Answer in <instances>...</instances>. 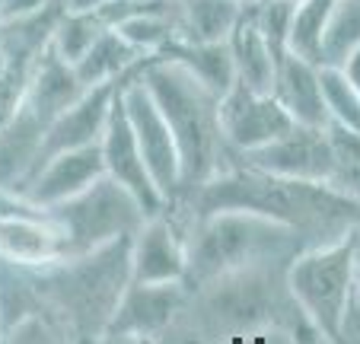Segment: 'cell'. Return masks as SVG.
Listing matches in <instances>:
<instances>
[{"label": "cell", "instance_id": "6da1fadb", "mask_svg": "<svg viewBox=\"0 0 360 344\" xmlns=\"http://www.w3.org/2000/svg\"><path fill=\"white\" fill-rule=\"evenodd\" d=\"M176 204L191 217L211 210H252L290 227L306 246L341 239L360 223V201L335 185L271 176L239 160H230Z\"/></svg>", "mask_w": 360, "mask_h": 344}, {"label": "cell", "instance_id": "7a4b0ae2", "mask_svg": "<svg viewBox=\"0 0 360 344\" xmlns=\"http://www.w3.org/2000/svg\"><path fill=\"white\" fill-rule=\"evenodd\" d=\"M137 80L153 96L176 137L182 156V195H188L230 163L220 131V96L166 58H147L137 68Z\"/></svg>", "mask_w": 360, "mask_h": 344}, {"label": "cell", "instance_id": "3957f363", "mask_svg": "<svg viewBox=\"0 0 360 344\" xmlns=\"http://www.w3.org/2000/svg\"><path fill=\"white\" fill-rule=\"evenodd\" d=\"M185 210V208H182ZM188 214V210H185ZM300 249L303 236L271 217L252 210H211L188 214V274L185 284L201 287L220 274L245 268H287Z\"/></svg>", "mask_w": 360, "mask_h": 344}, {"label": "cell", "instance_id": "277c9868", "mask_svg": "<svg viewBox=\"0 0 360 344\" xmlns=\"http://www.w3.org/2000/svg\"><path fill=\"white\" fill-rule=\"evenodd\" d=\"M128 243L131 236L102 246L96 252H86V255L51 265V271L58 274L48 284L51 300L61 303L70 331H86L93 338H102V329L115 312L118 300L131 281Z\"/></svg>", "mask_w": 360, "mask_h": 344}, {"label": "cell", "instance_id": "5b68a950", "mask_svg": "<svg viewBox=\"0 0 360 344\" xmlns=\"http://www.w3.org/2000/svg\"><path fill=\"white\" fill-rule=\"evenodd\" d=\"M284 281L290 300L316 325L322 341H341V325L354 300V233L300 249Z\"/></svg>", "mask_w": 360, "mask_h": 344}, {"label": "cell", "instance_id": "8992f818", "mask_svg": "<svg viewBox=\"0 0 360 344\" xmlns=\"http://www.w3.org/2000/svg\"><path fill=\"white\" fill-rule=\"evenodd\" d=\"M48 214L61 227L70 258L128 239L150 217L141 208V201L109 176H102L99 182H93L70 201L48 208Z\"/></svg>", "mask_w": 360, "mask_h": 344}, {"label": "cell", "instance_id": "52a82bcc", "mask_svg": "<svg viewBox=\"0 0 360 344\" xmlns=\"http://www.w3.org/2000/svg\"><path fill=\"white\" fill-rule=\"evenodd\" d=\"M188 303V284L128 281L115 312L102 329V341H157L176 331Z\"/></svg>", "mask_w": 360, "mask_h": 344}, {"label": "cell", "instance_id": "ba28073f", "mask_svg": "<svg viewBox=\"0 0 360 344\" xmlns=\"http://www.w3.org/2000/svg\"><path fill=\"white\" fill-rule=\"evenodd\" d=\"M118 96H122V108L128 115L137 147L147 160L150 176H153L157 189L163 191L166 204H176L182 198V156H179V144L172 137L169 125H166L163 112L157 108L147 87L137 80V74L122 83Z\"/></svg>", "mask_w": 360, "mask_h": 344}, {"label": "cell", "instance_id": "9c48e42d", "mask_svg": "<svg viewBox=\"0 0 360 344\" xmlns=\"http://www.w3.org/2000/svg\"><path fill=\"white\" fill-rule=\"evenodd\" d=\"M128 262L131 281L185 284V274H188V214L179 204H169L160 214H150L131 233Z\"/></svg>", "mask_w": 360, "mask_h": 344}, {"label": "cell", "instance_id": "30bf717a", "mask_svg": "<svg viewBox=\"0 0 360 344\" xmlns=\"http://www.w3.org/2000/svg\"><path fill=\"white\" fill-rule=\"evenodd\" d=\"M233 160L245 163V166H252V169H262V172H271V176L332 185L335 147H332L328 125L326 128L293 125V128H287L281 137L268 141L265 147H255V150H249V153L233 156Z\"/></svg>", "mask_w": 360, "mask_h": 344}, {"label": "cell", "instance_id": "8fae6325", "mask_svg": "<svg viewBox=\"0 0 360 344\" xmlns=\"http://www.w3.org/2000/svg\"><path fill=\"white\" fill-rule=\"evenodd\" d=\"M293 125L297 122L268 89H252L245 83H233L220 96V131H224L230 160L239 153H249L255 147H265L268 141L281 137Z\"/></svg>", "mask_w": 360, "mask_h": 344}, {"label": "cell", "instance_id": "7c38bea8", "mask_svg": "<svg viewBox=\"0 0 360 344\" xmlns=\"http://www.w3.org/2000/svg\"><path fill=\"white\" fill-rule=\"evenodd\" d=\"M99 150H102V163H105V176L115 179L118 185H124V189L141 201V208L147 210V214H160V210L169 208L163 191L157 189L153 176H150L147 160H143L141 147H137V141H134V131H131L128 115H124V108H122V96H118L115 106H112V115H109L105 131H102Z\"/></svg>", "mask_w": 360, "mask_h": 344}, {"label": "cell", "instance_id": "4fadbf2b", "mask_svg": "<svg viewBox=\"0 0 360 344\" xmlns=\"http://www.w3.org/2000/svg\"><path fill=\"white\" fill-rule=\"evenodd\" d=\"M105 176V163H102L99 144L89 147H74L51 153L48 160H41V166L35 169V176L29 179V185L22 189V201H29L32 208H55V204L70 201L74 195L86 191L93 182Z\"/></svg>", "mask_w": 360, "mask_h": 344}, {"label": "cell", "instance_id": "5bb4252c", "mask_svg": "<svg viewBox=\"0 0 360 344\" xmlns=\"http://www.w3.org/2000/svg\"><path fill=\"white\" fill-rule=\"evenodd\" d=\"M118 89H122V83H99V87L83 89L55 122L48 125L45 144H41V160H48L51 153H61V150L99 144L102 131L109 125L112 106L118 99Z\"/></svg>", "mask_w": 360, "mask_h": 344}, {"label": "cell", "instance_id": "9a60e30c", "mask_svg": "<svg viewBox=\"0 0 360 344\" xmlns=\"http://www.w3.org/2000/svg\"><path fill=\"white\" fill-rule=\"evenodd\" d=\"M48 125L22 102L0 122V191L4 195H22L29 179L41 163V144H45Z\"/></svg>", "mask_w": 360, "mask_h": 344}, {"label": "cell", "instance_id": "2e32d148", "mask_svg": "<svg viewBox=\"0 0 360 344\" xmlns=\"http://www.w3.org/2000/svg\"><path fill=\"white\" fill-rule=\"evenodd\" d=\"M271 93L297 125H313V128H326L328 125L326 89H322V64L306 61V58H300L293 51L281 54Z\"/></svg>", "mask_w": 360, "mask_h": 344}, {"label": "cell", "instance_id": "e0dca14e", "mask_svg": "<svg viewBox=\"0 0 360 344\" xmlns=\"http://www.w3.org/2000/svg\"><path fill=\"white\" fill-rule=\"evenodd\" d=\"M83 89L86 87H83L74 64L61 61L58 54L41 48L39 58L32 61V70H29L26 89H22V102H26L45 125H51Z\"/></svg>", "mask_w": 360, "mask_h": 344}, {"label": "cell", "instance_id": "ac0fdd59", "mask_svg": "<svg viewBox=\"0 0 360 344\" xmlns=\"http://www.w3.org/2000/svg\"><path fill=\"white\" fill-rule=\"evenodd\" d=\"M157 58H166V61L185 68L191 77H198L204 87H211L217 96H224L236 83L230 39L226 42H191V39H182V35H172Z\"/></svg>", "mask_w": 360, "mask_h": 344}, {"label": "cell", "instance_id": "d6986e66", "mask_svg": "<svg viewBox=\"0 0 360 344\" xmlns=\"http://www.w3.org/2000/svg\"><path fill=\"white\" fill-rule=\"evenodd\" d=\"M147 61L115 26H105L99 39L93 42L86 54L77 61L83 87H99V83H124L137 74V68Z\"/></svg>", "mask_w": 360, "mask_h": 344}, {"label": "cell", "instance_id": "ffe728a7", "mask_svg": "<svg viewBox=\"0 0 360 344\" xmlns=\"http://www.w3.org/2000/svg\"><path fill=\"white\" fill-rule=\"evenodd\" d=\"M230 54H233L236 83H245V87H252V89H268V93H271L274 70H278V54H274V48L268 45V39L262 35L259 23H255L249 7L239 16L236 29H233V35H230Z\"/></svg>", "mask_w": 360, "mask_h": 344}, {"label": "cell", "instance_id": "44dd1931", "mask_svg": "<svg viewBox=\"0 0 360 344\" xmlns=\"http://www.w3.org/2000/svg\"><path fill=\"white\" fill-rule=\"evenodd\" d=\"M176 35L191 42H226L245 7L239 0H176Z\"/></svg>", "mask_w": 360, "mask_h": 344}, {"label": "cell", "instance_id": "7402d4cb", "mask_svg": "<svg viewBox=\"0 0 360 344\" xmlns=\"http://www.w3.org/2000/svg\"><path fill=\"white\" fill-rule=\"evenodd\" d=\"M109 26L99 13H61L58 23L51 26V35H48V51L58 54L61 61L74 64L80 61L83 54L93 48V42L99 39V32Z\"/></svg>", "mask_w": 360, "mask_h": 344}, {"label": "cell", "instance_id": "603a6c76", "mask_svg": "<svg viewBox=\"0 0 360 344\" xmlns=\"http://www.w3.org/2000/svg\"><path fill=\"white\" fill-rule=\"evenodd\" d=\"M332 7H335V0H300L297 7H293L290 48L287 51L300 54L306 61L322 64V42H326Z\"/></svg>", "mask_w": 360, "mask_h": 344}, {"label": "cell", "instance_id": "cb8c5ba5", "mask_svg": "<svg viewBox=\"0 0 360 344\" xmlns=\"http://www.w3.org/2000/svg\"><path fill=\"white\" fill-rule=\"evenodd\" d=\"M322 89H326L328 125L360 134V89L338 68H322Z\"/></svg>", "mask_w": 360, "mask_h": 344}, {"label": "cell", "instance_id": "d4e9b609", "mask_svg": "<svg viewBox=\"0 0 360 344\" xmlns=\"http://www.w3.org/2000/svg\"><path fill=\"white\" fill-rule=\"evenodd\" d=\"M328 134H332L335 147L332 185L360 201V134H351V131L335 128V125H328Z\"/></svg>", "mask_w": 360, "mask_h": 344}, {"label": "cell", "instance_id": "484cf974", "mask_svg": "<svg viewBox=\"0 0 360 344\" xmlns=\"http://www.w3.org/2000/svg\"><path fill=\"white\" fill-rule=\"evenodd\" d=\"M293 7L297 4H287V0H259L252 10L255 23H259L262 35L268 39V45L274 48V54H287L290 48V23H293Z\"/></svg>", "mask_w": 360, "mask_h": 344}, {"label": "cell", "instance_id": "4316f807", "mask_svg": "<svg viewBox=\"0 0 360 344\" xmlns=\"http://www.w3.org/2000/svg\"><path fill=\"white\" fill-rule=\"evenodd\" d=\"M64 331L45 312H22L13 322L0 325V341H61Z\"/></svg>", "mask_w": 360, "mask_h": 344}, {"label": "cell", "instance_id": "83f0119b", "mask_svg": "<svg viewBox=\"0 0 360 344\" xmlns=\"http://www.w3.org/2000/svg\"><path fill=\"white\" fill-rule=\"evenodd\" d=\"M58 0H4V23L0 26H13V23H26L51 10Z\"/></svg>", "mask_w": 360, "mask_h": 344}, {"label": "cell", "instance_id": "f1b7e54d", "mask_svg": "<svg viewBox=\"0 0 360 344\" xmlns=\"http://www.w3.org/2000/svg\"><path fill=\"white\" fill-rule=\"evenodd\" d=\"M109 0H61L64 13H99Z\"/></svg>", "mask_w": 360, "mask_h": 344}, {"label": "cell", "instance_id": "f546056e", "mask_svg": "<svg viewBox=\"0 0 360 344\" xmlns=\"http://www.w3.org/2000/svg\"><path fill=\"white\" fill-rule=\"evenodd\" d=\"M338 70H341V74H345V77H347V80H351V83H354V87H357V89H360V48H354V51H351V54H347L345 61H341V64H338Z\"/></svg>", "mask_w": 360, "mask_h": 344}, {"label": "cell", "instance_id": "4dcf8cb0", "mask_svg": "<svg viewBox=\"0 0 360 344\" xmlns=\"http://www.w3.org/2000/svg\"><path fill=\"white\" fill-rule=\"evenodd\" d=\"M354 297L360 300V223L354 229Z\"/></svg>", "mask_w": 360, "mask_h": 344}, {"label": "cell", "instance_id": "1f68e13d", "mask_svg": "<svg viewBox=\"0 0 360 344\" xmlns=\"http://www.w3.org/2000/svg\"><path fill=\"white\" fill-rule=\"evenodd\" d=\"M239 4H243V7H255V4H259V0H239Z\"/></svg>", "mask_w": 360, "mask_h": 344}, {"label": "cell", "instance_id": "d6a6232c", "mask_svg": "<svg viewBox=\"0 0 360 344\" xmlns=\"http://www.w3.org/2000/svg\"><path fill=\"white\" fill-rule=\"evenodd\" d=\"M0 23H4V0H0Z\"/></svg>", "mask_w": 360, "mask_h": 344}, {"label": "cell", "instance_id": "836d02e7", "mask_svg": "<svg viewBox=\"0 0 360 344\" xmlns=\"http://www.w3.org/2000/svg\"><path fill=\"white\" fill-rule=\"evenodd\" d=\"M287 4H300V0H287Z\"/></svg>", "mask_w": 360, "mask_h": 344}, {"label": "cell", "instance_id": "e575fe53", "mask_svg": "<svg viewBox=\"0 0 360 344\" xmlns=\"http://www.w3.org/2000/svg\"><path fill=\"white\" fill-rule=\"evenodd\" d=\"M0 322H4V310H0Z\"/></svg>", "mask_w": 360, "mask_h": 344}]
</instances>
